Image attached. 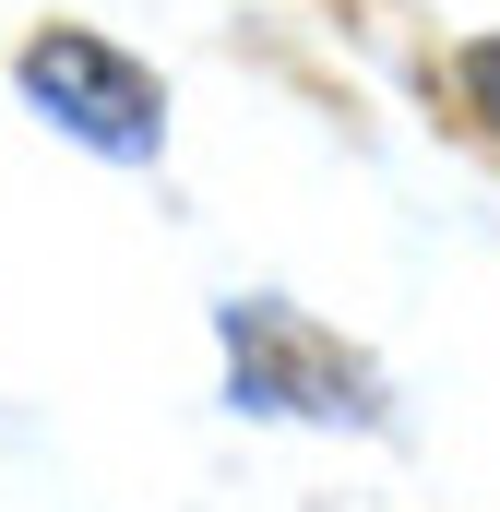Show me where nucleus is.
Listing matches in <instances>:
<instances>
[{
	"instance_id": "3",
	"label": "nucleus",
	"mask_w": 500,
	"mask_h": 512,
	"mask_svg": "<svg viewBox=\"0 0 500 512\" xmlns=\"http://www.w3.org/2000/svg\"><path fill=\"white\" fill-rule=\"evenodd\" d=\"M465 108L500 131V36H477V48H465Z\"/></svg>"
},
{
	"instance_id": "2",
	"label": "nucleus",
	"mask_w": 500,
	"mask_h": 512,
	"mask_svg": "<svg viewBox=\"0 0 500 512\" xmlns=\"http://www.w3.org/2000/svg\"><path fill=\"white\" fill-rule=\"evenodd\" d=\"M24 96L72 131V143H96V155H155V143H167V84H155L131 48L84 36V24L24 36Z\"/></svg>"
},
{
	"instance_id": "1",
	"label": "nucleus",
	"mask_w": 500,
	"mask_h": 512,
	"mask_svg": "<svg viewBox=\"0 0 500 512\" xmlns=\"http://www.w3.org/2000/svg\"><path fill=\"white\" fill-rule=\"evenodd\" d=\"M215 334H227V393L250 417H322V429H381L393 417L381 370L358 346H334L298 298H227Z\"/></svg>"
}]
</instances>
